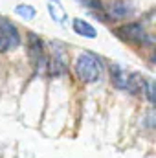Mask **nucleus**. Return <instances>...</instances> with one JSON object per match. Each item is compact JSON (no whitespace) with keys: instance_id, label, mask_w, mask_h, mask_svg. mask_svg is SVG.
Instances as JSON below:
<instances>
[{"instance_id":"f257e3e1","label":"nucleus","mask_w":156,"mask_h":158,"mask_svg":"<svg viewBox=\"0 0 156 158\" xmlns=\"http://www.w3.org/2000/svg\"><path fill=\"white\" fill-rule=\"evenodd\" d=\"M74 70H76V76L81 83H97L101 76H103V64H101V59L90 52H83L79 53L76 63H74Z\"/></svg>"},{"instance_id":"f03ea898","label":"nucleus","mask_w":156,"mask_h":158,"mask_svg":"<svg viewBox=\"0 0 156 158\" xmlns=\"http://www.w3.org/2000/svg\"><path fill=\"white\" fill-rule=\"evenodd\" d=\"M28 57H30L33 70L37 74H44L48 66V55H46L42 39L35 33H28Z\"/></svg>"},{"instance_id":"7ed1b4c3","label":"nucleus","mask_w":156,"mask_h":158,"mask_svg":"<svg viewBox=\"0 0 156 158\" xmlns=\"http://www.w3.org/2000/svg\"><path fill=\"white\" fill-rule=\"evenodd\" d=\"M116 35L119 39L127 40V42H132V44H151L153 37L145 31L143 24L142 22H129V24H123L121 28L116 30Z\"/></svg>"},{"instance_id":"20e7f679","label":"nucleus","mask_w":156,"mask_h":158,"mask_svg":"<svg viewBox=\"0 0 156 158\" xmlns=\"http://www.w3.org/2000/svg\"><path fill=\"white\" fill-rule=\"evenodd\" d=\"M20 44V33L13 22L0 15V53L17 50Z\"/></svg>"},{"instance_id":"39448f33","label":"nucleus","mask_w":156,"mask_h":158,"mask_svg":"<svg viewBox=\"0 0 156 158\" xmlns=\"http://www.w3.org/2000/svg\"><path fill=\"white\" fill-rule=\"evenodd\" d=\"M46 70L50 76H63L68 72V55L61 42H53V55L51 59H48Z\"/></svg>"},{"instance_id":"423d86ee","label":"nucleus","mask_w":156,"mask_h":158,"mask_svg":"<svg viewBox=\"0 0 156 158\" xmlns=\"http://www.w3.org/2000/svg\"><path fill=\"white\" fill-rule=\"evenodd\" d=\"M110 81H112L114 88H117V90H127L129 81H130V74L125 68H121L117 63H114L110 66Z\"/></svg>"},{"instance_id":"0eeeda50","label":"nucleus","mask_w":156,"mask_h":158,"mask_svg":"<svg viewBox=\"0 0 156 158\" xmlns=\"http://www.w3.org/2000/svg\"><path fill=\"white\" fill-rule=\"evenodd\" d=\"M107 19H127L132 15V7L130 4L123 2V0H116V2H110V6L107 7Z\"/></svg>"},{"instance_id":"6e6552de","label":"nucleus","mask_w":156,"mask_h":158,"mask_svg":"<svg viewBox=\"0 0 156 158\" xmlns=\"http://www.w3.org/2000/svg\"><path fill=\"white\" fill-rule=\"evenodd\" d=\"M48 13H50V17H51L57 24H66V22H68V13H66V9L61 6L59 0H48Z\"/></svg>"},{"instance_id":"1a4fd4ad","label":"nucleus","mask_w":156,"mask_h":158,"mask_svg":"<svg viewBox=\"0 0 156 158\" xmlns=\"http://www.w3.org/2000/svg\"><path fill=\"white\" fill-rule=\"evenodd\" d=\"M72 28H74V31H76L77 35H81V37H86V39H96V37H97L96 28H94L92 24H88L86 20H83V19H74Z\"/></svg>"},{"instance_id":"9d476101","label":"nucleus","mask_w":156,"mask_h":158,"mask_svg":"<svg viewBox=\"0 0 156 158\" xmlns=\"http://www.w3.org/2000/svg\"><path fill=\"white\" fill-rule=\"evenodd\" d=\"M15 13H17L18 17H22L24 20H33V19H35V15H37L35 7H33V6H30V4H18V6L15 7Z\"/></svg>"},{"instance_id":"9b49d317","label":"nucleus","mask_w":156,"mask_h":158,"mask_svg":"<svg viewBox=\"0 0 156 158\" xmlns=\"http://www.w3.org/2000/svg\"><path fill=\"white\" fill-rule=\"evenodd\" d=\"M81 6H84V7H90V9H97V11H101L103 9V6H101V0H77Z\"/></svg>"}]
</instances>
